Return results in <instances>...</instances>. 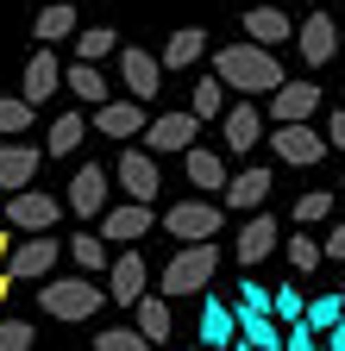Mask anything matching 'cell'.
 I'll list each match as a JSON object with an SVG mask.
<instances>
[{
    "mask_svg": "<svg viewBox=\"0 0 345 351\" xmlns=\"http://www.w3.org/2000/svg\"><path fill=\"white\" fill-rule=\"evenodd\" d=\"M213 75H220L226 88H239V95H270V88L283 82V63L270 57V44H226V51H213Z\"/></svg>",
    "mask_w": 345,
    "mask_h": 351,
    "instance_id": "6da1fadb",
    "label": "cell"
},
{
    "mask_svg": "<svg viewBox=\"0 0 345 351\" xmlns=\"http://www.w3.org/2000/svg\"><path fill=\"white\" fill-rule=\"evenodd\" d=\"M213 270H220V245H213V239H189L176 257L163 263V289H157V295H169V301L201 295V289L213 282Z\"/></svg>",
    "mask_w": 345,
    "mask_h": 351,
    "instance_id": "7a4b0ae2",
    "label": "cell"
},
{
    "mask_svg": "<svg viewBox=\"0 0 345 351\" xmlns=\"http://www.w3.org/2000/svg\"><path fill=\"white\" fill-rule=\"evenodd\" d=\"M38 282H45V276H38ZM101 301H107V289H95V282H88V270L57 276V282L38 289V307H45L51 320H95V314H101Z\"/></svg>",
    "mask_w": 345,
    "mask_h": 351,
    "instance_id": "3957f363",
    "label": "cell"
},
{
    "mask_svg": "<svg viewBox=\"0 0 345 351\" xmlns=\"http://www.w3.org/2000/svg\"><path fill=\"white\" fill-rule=\"evenodd\" d=\"M57 257H63L57 239L32 232V239H13V245H7V263H0V270H7L13 282H32V276H51V270H57Z\"/></svg>",
    "mask_w": 345,
    "mask_h": 351,
    "instance_id": "277c9868",
    "label": "cell"
},
{
    "mask_svg": "<svg viewBox=\"0 0 345 351\" xmlns=\"http://www.w3.org/2000/svg\"><path fill=\"white\" fill-rule=\"evenodd\" d=\"M276 157L283 163H295V169H314L320 157H326V132H314L308 119H276Z\"/></svg>",
    "mask_w": 345,
    "mask_h": 351,
    "instance_id": "5b68a950",
    "label": "cell"
},
{
    "mask_svg": "<svg viewBox=\"0 0 345 351\" xmlns=\"http://www.w3.org/2000/svg\"><path fill=\"white\" fill-rule=\"evenodd\" d=\"M57 213H63V201L45 195V189H32V182L7 195V219H13L19 232H51V226H57Z\"/></svg>",
    "mask_w": 345,
    "mask_h": 351,
    "instance_id": "8992f818",
    "label": "cell"
},
{
    "mask_svg": "<svg viewBox=\"0 0 345 351\" xmlns=\"http://www.w3.org/2000/svg\"><path fill=\"white\" fill-rule=\"evenodd\" d=\"M119 82H126V95H132V101L151 107L163 95V63L151 51H139V44H126V51H119Z\"/></svg>",
    "mask_w": 345,
    "mask_h": 351,
    "instance_id": "52a82bcc",
    "label": "cell"
},
{
    "mask_svg": "<svg viewBox=\"0 0 345 351\" xmlns=\"http://www.w3.org/2000/svg\"><path fill=\"white\" fill-rule=\"evenodd\" d=\"M151 289V270H145V257L126 245L119 257H107V301H119V307H132L139 295Z\"/></svg>",
    "mask_w": 345,
    "mask_h": 351,
    "instance_id": "ba28073f",
    "label": "cell"
},
{
    "mask_svg": "<svg viewBox=\"0 0 345 351\" xmlns=\"http://www.w3.org/2000/svg\"><path fill=\"white\" fill-rule=\"evenodd\" d=\"M119 189H126V201H157L163 195V182H157V151H145V145H132L119 157Z\"/></svg>",
    "mask_w": 345,
    "mask_h": 351,
    "instance_id": "9c48e42d",
    "label": "cell"
},
{
    "mask_svg": "<svg viewBox=\"0 0 345 351\" xmlns=\"http://www.w3.org/2000/svg\"><path fill=\"white\" fill-rule=\"evenodd\" d=\"M145 151H189L195 138H201V119L195 113H157V119H145Z\"/></svg>",
    "mask_w": 345,
    "mask_h": 351,
    "instance_id": "30bf717a",
    "label": "cell"
},
{
    "mask_svg": "<svg viewBox=\"0 0 345 351\" xmlns=\"http://www.w3.org/2000/svg\"><path fill=\"white\" fill-rule=\"evenodd\" d=\"M163 232L169 239H213V232H220V207H213V201H176L163 213Z\"/></svg>",
    "mask_w": 345,
    "mask_h": 351,
    "instance_id": "8fae6325",
    "label": "cell"
},
{
    "mask_svg": "<svg viewBox=\"0 0 345 351\" xmlns=\"http://www.w3.org/2000/svg\"><path fill=\"white\" fill-rule=\"evenodd\" d=\"M151 226H157L151 201H126V207H101V239H113V245H132V239H145Z\"/></svg>",
    "mask_w": 345,
    "mask_h": 351,
    "instance_id": "7c38bea8",
    "label": "cell"
},
{
    "mask_svg": "<svg viewBox=\"0 0 345 351\" xmlns=\"http://www.w3.org/2000/svg\"><path fill=\"white\" fill-rule=\"evenodd\" d=\"M63 207H69L75 219H101V207H107V169L82 163V169L69 176V195H63Z\"/></svg>",
    "mask_w": 345,
    "mask_h": 351,
    "instance_id": "4fadbf2b",
    "label": "cell"
},
{
    "mask_svg": "<svg viewBox=\"0 0 345 351\" xmlns=\"http://www.w3.org/2000/svg\"><path fill=\"white\" fill-rule=\"evenodd\" d=\"M145 119H151V113H145V101H132V95L113 101V95H107V101L95 107V119H88V125H95V132H107V138H139Z\"/></svg>",
    "mask_w": 345,
    "mask_h": 351,
    "instance_id": "5bb4252c",
    "label": "cell"
},
{
    "mask_svg": "<svg viewBox=\"0 0 345 351\" xmlns=\"http://www.w3.org/2000/svg\"><path fill=\"white\" fill-rule=\"evenodd\" d=\"M276 251V219L264 213V207H251V219H245V232L233 239V257L245 263V270H257V263H264Z\"/></svg>",
    "mask_w": 345,
    "mask_h": 351,
    "instance_id": "9a60e30c",
    "label": "cell"
},
{
    "mask_svg": "<svg viewBox=\"0 0 345 351\" xmlns=\"http://www.w3.org/2000/svg\"><path fill=\"white\" fill-rule=\"evenodd\" d=\"M220 125H226V151H251L257 138H264V113L251 107V95L226 101V107H220Z\"/></svg>",
    "mask_w": 345,
    "mask_h": 351,
    "instance_id": "2e32d148",
    "label": "cell"
},
{
    "mask_svg": "<svg viewBox=\"0 0 345 351\" xmlns=\"http://www.w3.org/2000/svg\"><path fill=\"white\" fill-rule=\"evenodd\" d=\"M57 88H63V63H57V51H51V44H38V51H32V63H25V88H19V95H25L32 107H45Z\"/></svg>",
    "mask_w": 345,
    "mask_h": 351,
    "instance_id": "e0dca14e",
    "label": "cell"
},
{
    "mask_svg": "<svg viewBox=\"0 0 345 351\" xmlns=\"http://www.w3.org/2000/svg\"><path fill=\"white\" fill-rule=\"evenodd\" d=\"M314 113H320L314 82H276L270 88V119H314Z\"/></svg>",
    "mask_w": 345,
    "mask_h": 351,
    "instance_id": "ac0fdd59",
    "label": "cell"
},
{
    "mask_svg": "<svg viewBox=\"0 0 345 351\" xmlns=\"http://www.w3.org/2000/svg\"><path fill=\"white\" fill-rule=\"evenodd\" d=\"M295 38H301V63H308V69H320V63L339 57V25H333V13H314Z\"/></svg>",
    "mask_w": 345,
    "mask_h": 351,
    "instance_id": "d6986e66",
    "label": "cell"
},
{
    "mask_svg": "<svg viewBox=\"0 0 345 351\" xmlns=\"http://www.w3.org/2000/svg\"><path fill=\"white\" fill-rule=\"evenodd\" d=\"M195 339H201V345H213V351H226V345L239 339V332H233V307H226L220 295H207V289H201V320H195Z\"/></svg>",
    "mask_w": 345,
    "mask_h": 351,
    "instance_id": "ffe728a7",
    "label": "cell"
},
{
    "mask_svg": "<svg viewBox=\"0 0 345 351\" xmlns=\"http://www.w3.org/2000/svg\"><path fill=\"white\" fill-rule=\"evenodd\" d=\"M220 201L233 213H251V207H264L270 201V169H239L233 182H220Z\"/></svg>",
    "mask_w": 345,
    "mask_h": 351,
    "instance_id": "44dd1931",
    "label": "cell"
},
{
    "mask_svg": "<svg viewBox=\"0 0 345 351\" xmlns=\"http://www.w3.org/2000/svg\"><path fill=\"white\" fill-rule=\"evenodd\" d=\"M132 326H139L151 345H163L169 326H176V314H169V295H151V289H145V295L132 301Z\"/></svg>",
    "mask_w": 345,
    "mask_h": 351,
    "instance_id": "7402d4cb",
    "label": "cell"
},
{
    "mask_svg": "<svg viewBox=\"0 0 345 351\" xmlns=\"http://www.w3.org/2000/svg\"><path fill=\"white\" fill-rule=\"evenodd\" d=\"M201 57H207V32H201V25H182V32H169V44H163L157 63H163V69H195Z\"/></svg>",
    "mask_w": 345,
    "mask_h": 351,
    "instance_id": "603a6c76",
    "label": "cell"
},
{
    "mask_svg": "<svg viewBox=\"0 0 345 351\" xmlns=\"http://www.w3.org/2000/svg\"><path fill=\"white\" fill-rule=\"evenodd\" d=\"M245 38H251V44H270V51H276L283 38H295V25H289L283 7H251V13H245Z\"/></svg>",
    "mask_w": 345,
    "mask_h": 351,
    "instance_id": "cb8c5ba5",
    "label": "cell"
},
{
    "mask_svg": "<svg viewBox=\"0 0 345 351\" xmlns=\"http://www.w3.org/2000/svg\"><path fill=\"white\" fill-rule=\"evenodd\" d=\"M182 176H189L195 189H213V195H220V182H226V163H220V151L189 145V151H182Z\"/></svg>",
    "mask_w": 345,
    "mask_h": 351,
    "instance_id": "d4e9b609",
    "label": "cell"
},
{
    "mask_svg": "<svg viewBox=\"0 0 345 351\" xmlns=\"http://www.w3.org/2000/svg\"><path fill=\"white\" fill-rule=\"evenodd\" d=\"M38 163H45V157H38L32 145H0V189H25L32 182V176H38Z\"/></svg>",
    "mask_w": 345,
    "mask_h": 351,
    "instance_id": "484cf974",
    "label": "cell"
},
{
    "mask_svg": "<svg viewBox=\"0 0 345 351\" xmlns=\"http://www.w3.org/2000/svg\"><path fill=\"white\" fill-rule=\"evenodd\" d=\"M75 25H82V19H75L69 0H51V7L32 19V38H38V44H57V38H75Z\"/></svg>",
    "mask_w": 345,
    "mask_h": 351,
    "instance_id": "4316f807",
    "label": "cell"
},
{
    "mask_svg": "<svg viewBox=\"0 0 345 351\" xmlns=\"http://www.w3.org/2000/svg\"><path fill=\"white\" fill-rule=\"evenodd\" d=\"M63 88H69V95H75L82 107H101V101L113 95V88L101 82V69H95V63H75V69H63Z\"/></svg>",
    "mask_w": 345,
    "mask_h": 351,
    "instance_id": "83f0119b",
    "label": "cell"
},
{
    "mask_svg": "<svg viewBox=\"0 0 345 351\" xmlns=\"http://www.w3.org/2000/svg\"><path fill=\"white\" fill-rule=\"evenodd\" d=\"M82 138H88V113L75 107V113H63V119L51 125V138H45V151H51V157H69V151H75Z\"/></svg>",
    "mask_w": 345,
    "mask_h": 351,
    "instance_id": "f1b7e54d",
    "label": "cell"
},
{
    "mask_svg": "<svg viewBox=\"0 0 345 351\" xmlns=\"http://www.w3.org/2000/svg\"><path fill=\"white\" fill-rule=\"evenodd\" d=\"M220 107H226V82H220V75H201L195 95H189V113L207 125V119H220Z\"/></svg>",
    "mask_w": 345,
    "mask_h": 351,
    "instance_id": "f546056e",
    "label": "cell"
},
{
    "mask_svg": "<svg viewBox=\"0 0 345 351\" xmlns=\"http://www.w3.org/2000/svg\"><path fill=\"white\" fill-rule=\"evenodd\" d=\"M69 257H75V270H88V276H95V270H107V257H113V251H107L101 232H75V239H69Z\"/></svg>",
    "mask_w": 345,
    "mask_h": 351,
    "instance_id": "4dcf8cb0",
    "label": "cell"
},
{
    "mask_svg": "<svg viewBox=\"0 0 345 351\" xmlns=\"http://www.w3.org/2000/svg\"><path fill=\"white\" fill-rule=\"evenodd\" d=\"M32 101L25 95H0V138H19V132H32Z\"/></svg>",
    "mask_w": 345,
    "mask_h": 351,
    "instance_id": "1f68e13d",
    "label": "cell"
},
{
    "mask_svg": "<svg viewBox=\"0 0 345 351\" xmlns=\"http://www.w3.org/2000/svg\"><path fill=\"white\" fill-rule=\"evenodd\" d=\"M75 51H82V63H101V57L119 51V32H113V25H88V32L75 38Z\"/></svg>",
    "mask_w": 345,
    "mask_h": 351,
    "instance_id": "d6a6232c",
    "label": "cell"
},
{
    "mask_svg": "<svg viewBox=\"0 0 345 351\" xmlns=\"http://www.w3.org/2000/svg\"><path fill=\"white\" fill-rule=\"evenodd\" d=\"M339 314H345V295H314V301H301V320H308L314 332H326Z\"/></svg>",
    "mask_w": 345,
    "mask_h": 351,
    "instance_id": "836d02e7",
    "label": "cell"
},
{
    "mask_svg": "<svg viewBox=\"0 0 345 351\" xmlns=\"http://www.w3.org/2000/svg\"><path fill=\"white\" fill-rule=\"evenodd\" d=\"M151 339L139 332V326H107V332H95V351H145Z\"/></svg>",
    "mask_w": 345,
    "mask_h": 351,
    "instance_id": "e575fe53",
    "label": "cell"
},
{
    "mask_svg": "<svg viewBox=\"0 0 345 351\" xmlns=\"http://www.w3.org/2000/svg\"><path fill=\"white\" fill-rule=\"evenodd\" d=\"M333 213V189H308L295 201V226H314V219H326Z\"/></svg>",
    "mask_w": 345,
    "mask_h": 351,
    "instance_id": "d590c367",
    "label": "cell"
},
{
    "mask_svg": "<svg viewBox=\"0 0 345 351\" xmlns=\"http://www.w3.org/2000/svg\"><path fill=\"white\" fill-rule=\"evenodd\" d=\"M32 320H7V314H0V351H32Z\"/></svg>",
    "mask_w": 345,
    "mask_h": 351,
    "instance_id": "8d00e7d4",
    "label": "cell"
},
{
    "mask_svg": "<svg viewBox=\"0 0 345 351\" xmlns=\"http://www.w3.org/2000/svg\"><path fill=\"white\" fill-rule=\"evenodd\" d=\"M295 314H301V289H295V282H289V289H270V320L283 326V320H295Z\"/></svg>",
    "mask_w": 345,
    "mask_h": 351,
    "instance_id": "74e56055",
    "label": "cell"
},
{
    "mask_svg": "<svg viewBox=\"0 0 345 351\" xmlns=\"http://www.w3.org/2000/svg\"><path fill=\"white\" fill-rule=\"evenodd\" d=\"M283 345H289V351H314V345H320V332L295 314V320H283Z\"/></svg>",
    "mask_w": 345,
    "mask_h": 351,
    "instance_id": "f35d334b",
    "label": "cell"
},
{
    "mask_svg": "<svg viewBox=\"0 0 345 351\" xmlns=\"http://www.w3.org/2000/svg\"><path fill=\"white\" fill-rule=\"evenodd\" d=\"M289 263H295V276H308L320 263V239H289Z\"/></svg>",
    "mask_w": 345,
    "mask_h": 351,
    "instance_id": "ab89813d",
    "label": "cell"
},
{
    "mask_svg": "<svg viewBox=\"0 0 345 351\" xmlns=\"http://www.w3.org/2000/svg\"><path fill=\"white\" fill-rule=\"evenodd\" d=\"M239 307H257V314H270V289H264V282H239Z\"/></svg>",
    "mask_w": 345,
    "mask_h": 351,
    "instance_id": "60d3db41",
    "label": "cell"
},
{
    "mask_svg": "<svg viewBox=\"0 0 345 351\" xmlns=\"http://www.w3.org/2000/svg\"><path fill=\"white\" fill-rule=\"evenodd\" d=\"M320 257H333V263H345V219L326 232V245H320Z\"/></svg>",
    "mask_w": 345,
    "mask_h": 351,
    "instance_id": "b9f144b4",
    "label": "cell"
},
{
    "mask_svg": "<svg viewBox=\"0 0 345 351\" xmlns=\"http://www.w3.org/2000/svg\"><path fill=\"white\" fill-rule=\"evenodd\" d=\"M320 345H333V351H345V314H339V320H333V326L320 332Z\"/></svg>",
    "mask_w": 345,
    "mask_h": 351,
    "instance_id": "7bdbcfd3",
    "label": "cell"
},
{
    "mask_svg": "<svg viewBox=\"0 0 345 351\" xmlns=\"http://www.w3.org/2000/svg\"><path fill=\"white\" fill-rule=\"evenodd\" d=\"M326 145H333V151H345V113H333V125H326Z\"/></svg>",
    "mask_w": 345,
    "mask_h": 351,
    "instance_id": "ee69618b",
    "label": "cell"
},
{
    "mask_svg": "<svg viewBox=\"0 0 345 351\" xmlns=\"http://www.w3.org/2000/svg\"><path fill=\"white\" fill-rule=\"evenodd\" d=\"M13 289H19V282H13L7 270H0V314H7V295H13Z\"/></svg>",
    "mask_w": 345,
    "mask_h": 351,
    "instance_id": "f6af8a7d",
    "label": "cell"
},
{
    "mask_svg": "<svg viewBox=\"0 0 345 351\" xmlns=\"http://www.w3.org/2000/svg\"><path fill=\"white\" fill-rule=\"evenodd\" d=\"M7 245H13V239H7V232H0V263H7Z\"/></svg>",
    "mask_w": 345,
    "mask_h": 351,
    "instance_id": "bcb514c9",
    "label": "cell"
},
{
    "mask_svg": "<svg viewBox=\"0 0 345 351\" xmlns=\"http://www.w3.org/2000/svg\"><path fill=\"white\" fill-rule=\"evenodd\" d=\"M333 195H345V182H339V189H333Z\"/></svg>",
    "mask_w": 345,
    "mask_h": 351,
    "instance_id": "7dc6e473",
    "label": "cell"
},
{
    "mask_svg": "<svg viewBox=\"0 0 345 351\" xmlns=\"http://www.w3.org/2000/svg\"><path fill=\"white\" fill-rule=\"evenodd\" d=\"M339 69H345V51H339Z\"/></svg>",
    "mask_w": 345,
    "mask_h": 351,
    "instance_id": "c3c4849f",
    "label": "cell"
},
{
    "mask_svg": "<svg viewBox=\"0 0 345 351\" xmlns=\"http://www.w3.org/2000/svg\"><path fill=\"white\" fill-rule=\"evenodd\" d=\"M339 282H345V276H339Z\"/></svg>",
    "mask_w": 345,
    "mask_h": 351,
    "instance_id": "681fc988",
    "label": "cell"
}]
</instances>
